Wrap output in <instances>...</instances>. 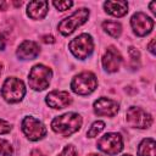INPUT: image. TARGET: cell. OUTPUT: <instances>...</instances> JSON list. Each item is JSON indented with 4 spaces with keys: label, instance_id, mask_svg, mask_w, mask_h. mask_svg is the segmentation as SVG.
<instances>
[{
    "label": "cell",
    "instance_id": "6da1fadb",
    "mask_svg": "<svg viewBox=\"0 0 156 156\" xmlns=\"http://www.w3.org/2000/svg\"><path fill=\"white\" fill-rule=\"evenodd\" d=\"M82 127V117L76 112H67L57 116L51 122L52 130L62 136H69Z\"/></svg>",
    "mask_w": 156,
    "mask_h": 156
},
{
    "label": "cell",
    "instance_id": "7a4b0ae2",
    "mask_svg": "<svg viewBox=\"0 0 156 156\" xmlns=\"http://www.w3.org/2000/svg\"><path fill=\"white\" fill-rule=\"evenodd\" d=\"M96 87H98L96 76L89 71H84L74 76L71 82L72 90L78 95H89L96 89Z\"/></svg>",
    "mask_w": 156,
    "mask_h": 156
},
{
    "label": "cell",
    "instance_id": "3957f363",
    "mask_svg": "<svg viewBox=\"0 0 156 156\" xmlns=\"http://www.w3.org/2000/svg\"><path fill=\"white\" fill-rule=\"evenodd\" d=\"M24 94H26V85L21 79L16 77H10L4 82L1 88V95L7 102L10 104L20 102L23 99Z\"/></svg>",
    "mask_w": 156,
    "mask_h": 156
},
{
    "label": "cell",
    "instance_id": "277c9868",
    "mask_svg": "<svg viewBox=\"0 0 156 156\" xmlns=\"http://www.w3.org/2000/svg\"><path fill=\"white\" fill-rule=\"evenodd\" d=\"M51 77H52V72L49 67L40 63L35 65L32 67L28 76L29 87L34 90H44L49 87Z\"/></svg>",
    "mask_w": 156,
    "mask_h": 156
},
{
    "label": "cell",
    "instance_id": "5b68a950",
    "mask_svg": "<svg viewBox=\"0 0 156 156\" xmlns=\"http://www.w3.org/2000/svg\"><path fill=\"white\" fill-rule=\"evenodd\" d=\"M88 18H89V10L88 9H84V7L78 9L71 16L66 17L65 20H62L58 23V26H57L58 32L62 35H69L78 27H80L83 23H85Z\"/></svg>",
    "mask_w": 156,
    "mask_h": 156
},
{
    "label": "cell",
    "instance_id": "8992f818",
    "mask_svg": "<svg viewBox=\"0 0 156 156\" xmlns=\"http://www.w3.org/2000/svg\"><path fill=\"white\" fill-rule=\"evenodd\" d=\"M68 48L71 50V52L79 60H84L88 56L91 55L93 50H94V41L90 34L83 33L78 37H76L74 39H72L68 44Z\"/></svg>",
    "mask_w": 156,
    "mask_h": 156
},
{
    "label": "cell",
    "instance_id": "52a82bcc",
    "mask_svg": "<svg viewBox=\"0 0 156 156\" xmlns=\"http://www.w3.org/2000/svg\"><path fill=\"white\" fill-rule=\"evenodd\" d=\"M96 146L100 151L113 156L123 149V139L118 133H106L98 140Z\"/></svg>",
    "mask_w": 156,
    "mask_h": 156
},
{
    "label": "cell",
    "instance_id": "ba28073f",
    "mask_svg": "<svg viewBox=\"0 0 156 156\" xmlns=\"http://www.w3.org/2000/svg\"><path fill=\"white\" fill-rule=\"evenodd\" d=\"M22 132L32 141L40 140L46 135L45 126L39 119H37L34 117H30V116L23 118V121H22Z\"/></svg>",
    "mask_w": 156,
    "mask_h": 156
},
{
    "label": "cell",
    "instance_id": "9c48e42d",
    "mask_svg": "<svg viewBox=\"0 0 156 156\" xmlns=\"http://www.w3.org/2000/svg\"><path fill=\"white\" fill-rule=\"evenodd\" d=\"M127 122L130 127L134 128H149L152 123V117L149 112L144 111L140 107L136 106H132L127 110Z\"/></svg>",
    "mask_w": 156,
    "mask_h": 156
},
{
    "label": "cell",
    "instance_id": "30bf717a",
    "mask_svg": "<svg viewBox=\"0 0 156 156\" xmlns=\"http://www.w3.org/2000/svg\"><path fill=\"white\" fill-rule=\"evenodd\" d=\"M130 26L134 33L139 37H144L149 34L154 28V20L150 18L144 12H136L130 18Z\"/></svg>",
    "mask_w": 156,
    "mask_h": 156
},
{
    "label": "cell",
    "instance_id": "8fae6325",
    "mask_svg": "<svg viewBox=\"0 0 156 156\" xmlns=\"http://www.w3.org/2000/svg\"><path fill=\"white\" fill-rule=\"evenodd\" d=\"M119 108V105L117 101L107 98H100L94 102V112L98 116H107L113 117L117 115Z\"/></svg>",
    "mask_w": 156,
    "mask_h": 156
},
{
    "label": "cell",
    "instance_id": "7c38bea8",
    "mask_svg": "<svg viewBox=\"0 0 156 156\" xmlns=\"http://www.w3.org/2000/svg\"><path fill=\"white\" fill-rule=\"evenodd\" d=\"M121 63H122L121 52L115 46L107 48L105 55L102 56V67L105 68V71H107L110 73L117 72L119 66H121Z\"/></svg>",
    "mask_w": 156,
    "mask_h": 156
},
{
    "label": "cell",
    "instance_id": "4fadbf2b",
    "mask_svg": "<svg viewBox=\"0 0 156 156\" xmlns=\"http://www.w3.org/2000/svg\"><path fill=\"white\" fill-rule=\"evenodd\" d=\"M45 101L52 108H63V107H67L72 102V98L68 94V91L54 90L46 95Z\"/></svg>",
    "mask_w": 156,
    "mask_h": 156
},
{
    "label": "cell",
    "instance_id": "5bb4252c",
    "mask_svg": "<svg viewBox=\"0 0 156 156\" xmlns=\"http://www.w3.org/2000/svg\"><path fill=\"white\" fill-rule=\"evenodd\" d=\"M39 46L32 40H24L17 49L16 55L21 60H33L39 55Z\"/></svg>",
    "mask_w": 156,
    "mask_h": 156
},
{
    "label": "cell",
    "instance_id": "9a60e30c",
    "mask_svg": "<svg viewBox=\"0 0 156 156\" xmlns=\"http://www.w3.org/2000/svg\"><path fill=\"white\" fill-rule=\"evenodd\" d=\"M49 10L48 1H30L27 6V15L32 20H41L46 16Z\"/></svg>",
    "mask_w": 156,
    "mask_h": 156
},
{
    "label": "cell",
    "instance_id": "2e32d148",
    "mask_svg": "<svg viewBox=\"0 0 156 156\" xmlns=\"http://www.w3.org/2000/svg\"><path fill=\"white\" fill-rule=\"evenodd\" d=\"M104 9L107 13L115 17H122L128 12V4L127 1H106L104 2Z\"/></svg>",
    "mask_w": 156,
    "mask_h": 156
},
{
    "label": "cell",
    "instance_id": "e0dca14e",
    "mask_svg": "<svg viewBox=\"0 0 156 156\" xmlns=\"http://www.w3.org/2000/svg\"><path fill=\"white\" fill-rule=\"evenodd\" d=\"M138 156H156V154H155V140L152 138H146L139 144Z\"/></svg>",
    "mask_w": 156,
    "mask_h": 156
},
{
    "label": "cell",
    "instance_id": "ac0fdd59",
    "mask_svg": "<svg viewBox=\"0 0 156 156\" xmlns=\"http://www.w3.org/2000/svg\"><path fill=\"white\" fill-rule=\"evenodd\" d=\"M102 28L112 38H118L121 35V33H122V26L118 22H115V21H105V22H102Z\"/></svg>",
    "mask_w": 156,
    "mask_h": 156
},
{
    "label": "cell",
    "instance_id": "d6986e66",
    "mask_svg": "<svg viewBox=\"0 0 156 156\" xmlns=\"http://www.w3.org/2000/svg\"><path fill=\"white\" fill-rule=\"evenodd\" d=\"M104 128H105V123H104L102 121H95V122L90 126L89 130L87 132V136H88V138H94V136H96Z\"/></svg>",
    "mask_w": 156,
    "mask_h": 156
},
{
    "label": "cell",
    "instance_id": "ffe728a7",
    "mask_svg": "<svg viewBox=\"0 0 156 156\" xmlns=\"http://www.w3.org/2000/svg\"><path fill=\"white\" fill-rule=\"evenodd\" d=\"M13 147L12 145L4 139H0V156H12Z\"/></svg>",
    "mask_w": 156,
    "mask_h": 156
},
{
    "label": "cell",
    "instance_id": "44dd1931",
    "mask_svg": "<svg viewBox=\"0 0 156 156\" xmlns=\"http://www.w3.org/2000/svg\"><path fill=\"white\" fill-rule=\"evenodd\" d=\"M52 5L57 9V10H60V11H66V10H68L72 5H73V2L72 1H54L52 2Z\"/></svg>",
    "mask_w": 156,
    "mask_h": 156
},
{
    "label": "cell",
    "instance_id": "7402d4cb",
    "mask_svg": "<svg viewBox=\"0 0 156 156\" xmlns=\"http://www.w3.org/2000/svg\"><path fill=\"white\" fill-rule=\"evenodd\" d=\"M58 156H78V154H77V150H76V147L73 145H67L58 154Z\"/></svg>",
    "mask_w": 156,
    "mask_h": 156
},
{
    "label": "cell",
    "instance_id": "603a6c76",
    "mask_svg": "<svg viewBox=\"0 0 156 156\" xmlns=\"http://www.w3.org/2000/svg\"><path fill=\"white\" fill-rule=\"evenodd\" d=\"M11 132V124L4 119H0V134H6Z\"/></svg>",
    "mask_w": 156,
    "mask_h": 156
},
{
    "label": "cell",
    "instance_id": "cb8c5ba5",
    "mask_svg": "<svg viewBox=\"0 0 156 156\" xmlns=\"http://www.w3.org/2000/svg\"><path fill=\"white\" fill-rule=\"evenodd\" d=\"M128 52H129V55H130V57H132V60H133V61H139L140 54H139V51H138L135 48H129Z\"/></svg>",
    "mask_w": 156,
    "mask_h": 156
},
{
    "label": "cell",
    "instance_id": "d4e9b609",
    "mask_svg": "<svg viewBox=\"0 0 156 156\" xmlns=\"http://www.w3.org/2000/svg\"><path fill=\"white\" fill-rule=\"evenodd\" d=\"M5 45H6L5 35L4 34H0V50H4L5 49Z\"/></svg>",
    "mask_w": 156,
    "mask_h": 156
},
{
    "label": "cell",
    "instance_id": "484cf974",
    "mask_svg": "<svg viewBox=\"0 0 156 156\" xmlns=\"http://www.w3.org/2000/svg\"><path fill=\"white\" fill-rule=\"evenodd\" d=\"M43 41H44V43H50V44H51V43L55 41V39H54L52 35H44V37H43Z\"/></svg>",
    "mask_w": 156,
    "mask_h": 156
},
{
    "label": "cell",
    "instance_id": "4316f807",
    "mask_svg": "<svg viewBox=\"0 0 156 156\" xmlns=\"http://www.w3.org/2000/svg\"><path fill=\"white\" fill-rule=\"evenodd\" d=\"M154 44H155V39H151V41H150V44L147 45V49H149V51L152 54V55H155V49H154Z\"/></svg>",
    "mask_w": 156,
    "mask_h": 156
},
{
    "label": "cell",
    "instance_id": "83f0119b",
    "mask_svg": "<svg viewBox=\"0 0 156 156\" xmlns=\"http://www.w3.org/2000/svg\"><path fill=\"white\" fill-rule=\"evenodd\" d=\"M30 156H45V155L40 150H33L32 154H30Z\"/></svg>",
    "mask_w": 156,
    "mask_h": 156
},
{
    "label": "cell",
    "instance_id": "f1b7e54d",
    "mask_svg": "<svg viewBox=\"0 0 156 156\" xmlns=\"http://www.w3.org/2000/svg\"><path fill=\"white\" fill-rule=\"evenodd\" d=\"M155 5H156V1H151V2H150V5H149V6H150V10H151V12H152V13H155V12H156V11H155Z\"/></svg>",
    "mask_w": 156,
    "mask_h": 156
},
{
    "label": "cell",
    "instance_id": "f546056e",
    "mask_svg": "<svg viewBox=\"0 0 156 156\" xmlns=\"http://www.w3.org/2000/svg\"><path fill=\"white\" fill-rule=\"evenodd\" d=\"M6 6H7V2L0 1V10H6Z\"/></svg>",
    "mask_w": 156,
    "mask_h": 156
},
{
    "label": "cell",
    "instance_id": "4dcf8cb0",
    "mask_svg": "<svg viewBox=\"0 0 156 156\" xmlns=\"http://www.w3.org/2000/svg\"><path fill=\"white\" fill-rule=\"evenodd\" d=\"M89 156H102V155H99V154H90Z\"/></svg>",
    "mask_w": 156,
    "mask_h": 156
},
{
    "label": "cell",
    "instance_id": "1f68e13d",
    "mask_svg": "<svg viewBox=\"0 0 156 156\" xmlns=\"http://www.w3.org/2000/svg\"><path fill=\"white\" fill-rule=\"evenodd\" d=\"M1 71H2V63L0 62V73H1Z\"/></svg>",
    "mask_w": 156,
    "mask_h": 156
},
{
    "label": "cell",
    "instance_id": "d6a6232c",
    "mask_svg": "<svg viewBox=\"0 0 156 156\" xmlns=\"http://www.w3.org/2000/svg\"><path fill=\"white\" fill-rule=\"evenodd\" d=\"M123 156H130V155H123Z\"/></svg>",
    "mask_w": 156,
    "mask_h": 156
}]
</instances>
